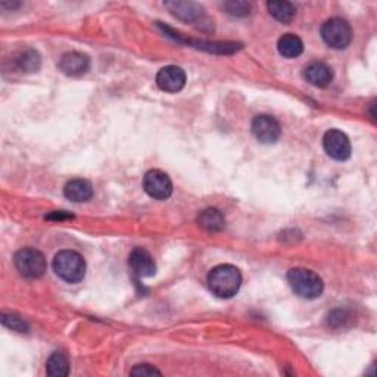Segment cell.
Here are the masks:
<instances>
[{"label": "cell", "instance_id": "1", "mask_svg": "<svg viewBox=\"0 0 377 377\" xmlns=\"http://www.w3.org/2000/svg\"><path fill=\"white\" fill-rule=\"evenodd\" d=\"M240 284L242 274L235 265H218L208 274L209 291L221 299H230L235 296L240 289Z\"/></svg>", "mask_w": 377, "mask_h": 377}, {"label": "cell", "instance_id": "2", "mask_svg": "<svg viewBox=\"0 0 377 377\" xmlns=\"http://www.w3.org/2000/svg\"><path fill=\"white\" fill-rule=\"evenodd\" d=\"M53 271L66 283H79L86 276V261L79 252L61 251L55 255Z\"/></svg>", "mask_w": 377, "mask_h": 377}, {"label": "cell", "instance_id": "3", "mask_svg": "<svg viewBox=\"0 0 377 377\" xmlns=\"http://www.w3.org/2000/svg\"><path fill=\"white\" fill-rule=\"evenodd\" d=\"M287 282H289L292 291L304 299H316L325 291V283L321 277L307 269H292L287 273Z\"/></svg>", "mask_w": 377, "mask_h": 377}, {"label": "cell", "instance_id": "4", "mask_svg": "<svg viewBox=\"0 0 377 377\" xmlns=\"http://www.w3.org/2000/svg\"><path fill=\"white\" fill-rule=\"evenodd\" d=\"M14 262L19 274L27 279H40L48 270L46 258L37 249L24 248L18 251L14 257Z\"/></svg>", "mask_w": 377, "mask_h": 377}, {"label": "cell", "instance_id": "5", "mask_svg": "<svg viewBox=\"0 0 377 377\" xmlns=\"http://www.w3.org/2000/svg\"><path fill=\"white\" fill-rule=\"evenodd\" d=\"M321 37L331 49H347L352 41V30L345 19L331 18L321 27Z\"/></svg>", "mask_w": 377, "mask_h": 377}, {"label": "cell", "instance_id": "6", "mask_svg": "<svg viewBox=\"0 0 377 377\" xmlns=\"http://www.w3.org/2000/svg\"><path fill=\"white\" fill-rule=\"evenodd\" d=\"M143 188L146 193L158 201H165L173 195V182L170 177L161 170H151L143 179Z\"/></svg>", "mask_w": 377, "mask_h": 377}, {"label": "cell", "instance_id": "7", "mask_svg": "<svg viewBox=\"0 0 377 377\" xmlns=\"http://www.w3.org/2000/svg\"><path fill=\"white\" fill-rule=\"evenodd\" d=\"M326 153L335 161H347L351 157V142L345 133L331 128L323 137Z\"/></svg>", "mask_w": 377, "mask_h": 377}, {"label": "cell", "instance_id": "8", "mask_svg": "<svg viewBox=\"0 0 377 377\" xmlns=\"http://www.w3.org/2000/svg\"><path fill=\"white\" fill-rule=\"evenodd\" d=\"M252 133L261 143L270 145V143H276L280 137V124L274 117L270 115H258L252 121Z\"/></svg>", "mask_w": 377, "mask_h": 377}, {"label": "cell", "instance_id": "9", "mask_svg": "<svg viewBox=\"0 0 377 377\" xmlns=\"http://www.w3.org/2000/svg\"><path fill=\"white\" fill-rule=\"evenodd\" d=\"M128 265L131 273L135 274L137 279L152 277L157 273V264H155L152 255L142 248H136L130 253Z\"/></svg>", "mask_w": 377, "mask_h": 377}, {"label": "cell", "instance_id": "10", "mask_svg": "<svg viewBox=\"0 0 377 377\" xmlns=\"http://www.w3.org/2000/svg\"><path fill=\"white\" fill-rule=\"evenodd\" d=\"M157 84L164 92L177 93L180 92L186 84V74L180 66L168 65L158 72Z\"/></svg>", "mask_w": 377, "mask_h": 377}, {"label": "cell", "instance_id": "11", "mask_svg": "<svg viewBox=\"0 0 377 377\" xmlns=\"http://www.w3.org/2000/svg\"><path fill=\"white\" fill-rule=\"evenodd\" d=\"M90 68V59L81 52L65 53L59 61V70L70 77H80Z\"/></svg>", "mask_w": 377, "mask_h": 377}, {"label": "cell", "instance_id": "12", "mask_svg": "<svg viewBox=\"0 0 377 377\" xmlns=\"http://www.w3.org/2000/svg\"><path fill=\"white\" fill-rule=\"evenodd\" d=\"M304 79L316 87H327L334 80V71L325 62H313L304 70Z\"/></svg>", "mask_w": 377, "mask_h": 377}, {"label": "cell", "instance_id": "13", "mask_svg": "<svg viewBox=\"0 0 377 377\" xmlns=\"http://www.w3.org/2000/svg\"><path fill=\"white\" fill-rule=\"evenodd\" d=\"M165 6L170 9L174 17L184 22H197L205 17L202 6L193 2H167Z\"/></svg>", "mask_w": 377, "mask_h": 377}, {"label": "cell", "instance_id": "14", "mask_svg": "<svg viewBox=\"0 0 377 377\" xmlns=\"http://www.w3.org/2000/svg\"><path fill=\"white\" fill-rule=\"evenodd\" d=\"M64 195L66 199L75 202V204H81L90 201L93 196V187L87 180L83 179H74L68 182L64 187Z\"/></svg>", "mask_w": 377, "mask_h": 377}, {"label": "cell", "instance_id": "15", "mask_svg": "<svg viewBox=\"0 0 377 377\" xmlns=\"http://www.w3.org/2000/svg\"><path fill=\"white\" fill-rule=\"evenodd\" d=\"M197 224L208 233H217L224 229L226 220H224V215L221 214L218 209L208 208L199 214Z\"/></svg>", "mask_w": 377, "mask_h": 377}, {"label": "cell", "instance_id": "16", "mask_svg": "<svg viewBox=\"0 0 377 377\" xmlns=\"http://www.w3.org/2000/svg\"><path fill=\"white\" fill-rule=\"evenodd\" d=\"M277 49L284 58H298L304 52V43L295 35H284L279 39Z\"/></svg>", "mask_w": 377, "mask_h": 377}, {"label": "cell", "instance_id": "17", "mask_svg": "<svg viewBox=\"0 0 377 377\" xmlns=\"http://www.w3.org/2000/svg\"><path fill=\"white\" fill-rule=\"evenodd\" d=\"M15 64L17 68L22 72H36L40 68L41 58L37 50L26 49L17 55Z\"/></svg>", "mask_w": 377, "mask_h": 377}, {"label": "cell", "instance_id": "18", "mask_svg": "<svg viewBox=\"0 0 377 377\" xmlns=\"http://www.w3.org/2000/svg\"><path fill=\"white\" fill-rule=\"evenodd\" d=\"M46 371L52 377H65L70 374V361L64 352H53L46 362Z\"/></svg>", "mask_w": 377, "mask_h": 377}, {"label": "cell", "instance_id": "19", "mask_svg": "<svg viewBox=\"0 0 377 377\" xmlns=\"http://www.w3.org/2000/svg\"><path fill=\"white\" fill-rule=\"evenodd\" d=\"M267 8H269V12L277 21L283 22V24L291 22L296 14V9L291 2H269Z\"/></svg>", "mask_w": 377, "mask_h": 377}, {"label": "cell", "instance_id": "20", "mask_svg": "<svg viewBox=\"0 0 377 377\" xmlns=\"http://www.w3.org/2000/svg\"><path fill=\"white\" fill-rule=\"evenodd\" d=\"M251 3L248 2H242V0H231V2L224 3V9L227 10V14L231 17H246L251 12Z\"/></svg>", "mask_w": 377, "mask_h": 377}, {"label": "cell", "instance_id": "21", "mask_svg": "<svg viewBox=\"0 0 377 377\" xmlns=\"http://www.w3.org/2000/svg\"><path fill=\"white\" fill-rule=\"evenodd\" d=\"M2 325L8 329H12L15 331H28V325L24 320L14 316V314H2Z\"/></svg>", "mask_w": 377, "mask_h": 377}, {"label": "cell", "instance_id": "22", "mask_svg": "<svg viewBox=\"0 0 377 377\" xmlns=\"http://www.w3.org/2000/svg\"><path fill=\"white\" fill-rule=\"evenodd\" d=\"M130 373L133 376H155V374L161 376V371L155 369L151 364H139Z\"/></svg>", "mask_w": 377, "mask_h": 377}, {"label": "cell", "instance_id": "23", "mask_svg": "<svg viewBox=\"0 0 377 377\" xmlns=\"http://www.w3.org/2000/svg\"><path fill=\"white\" fill-rule=\"evenodd\" d=\"M343 321H345V313L343 311H334L329 316V323L331 326H340Z\"/></svg>", "mask_w": 377, "mask_h": 377}, {"label": "cell", "instance_id": "24", "mask_svg": "<svg viewBox=\"0 0 377 377\" xmlns=\"http://www.w3.org/2000/svg\"><path fill=\"white\" fill-rule=\"evenodd\" d=\"M49 220H65V218H72V215L64 213V211H57V213H53L52 215L48 217Z\"/></svg>", "mask_w": 377, "mask_h": 377}]
</instances>
